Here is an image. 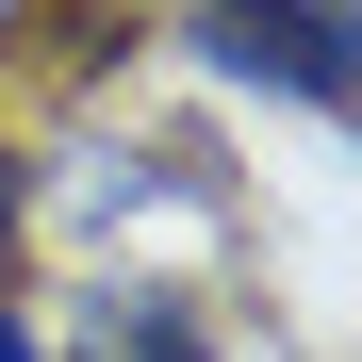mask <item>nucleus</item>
Here are the masks:
<instances>
[{
  "label": "nucleus",
  "instance_id": "1",
  "mask_svg": "<svg viewBox=\"0 0 362 362\" xmlns=\"http://www.w3.org/2000/svg\"><path fill=\"white\" fill-rule=\"evenodd\" d=\"M346 0H181V49H198L214 83H264L296 115H346Z\"/></svg>",
  "mask_w": 362,
  "mask_h": 362
},
{
  "label": "nucleus",
  "instance_id": "3",
  "mask_svg": "<svg viewBox=\"0 0 362 362\" xmlns=\"http://www.w3.org/2000/svg\"><path fill=\"white\" fill-rule=\"evenodd\" d=\"M0 362H49V329H33V313H17V296H0Z\"/></svg>",
  "mask_w": 362,
  "mask_h": 362
},
{
  "label": "nucleus",
  "instance_id": "2",
  "mask_svg": "<svg viewBox=\"0 0 362 362\" xmlns=\"http://www.w3.org/2000/svg\"><path fill=\"white\" fill-rule=\"evenodd\" d=\"M230 329L198 313L181 280H83V313L49 329V362H214Z\"/></svg>",
  "mask_w": 362,
  "mask_h": 362
}]
</instances>
